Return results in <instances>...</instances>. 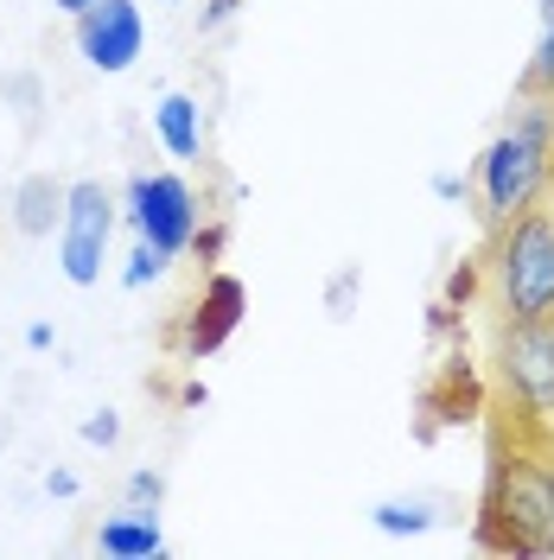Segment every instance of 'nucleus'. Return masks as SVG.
Segmentation results:
<instances>
[{"instance_id": "f257e3e1", "label": "nucleus", "mask_w": 554, "mask_h": 560, "mask_svg": "<svg viewBox=\"0 0 554 560\" xmlns=\"http://www.w3.org/2000/svg\"><path fill=\"white\" fill-rule=\"evenodd\" d=\"M554 178V103H522L510 135H497L478 160V191H485V217L504 223L529 210Z\"/></svg>"}, {"instance_id": "f03ea898", "label": "nucleus", "mask_w": 554, "mask_h": 560, "mask_svg": "<svg viewBox=\"0 0 554 560\" xmlns=\"http://www.w3.org/2000/svg\"><path fill=\"white\" fill-rule=\"evenodd\" d=\"M490 280H497V313L504 318H549L554 313V210L529 205L497 223Z\"/></svg>"}, {"instance_id": "7ed1b4c3", "label": "nucleus", "mask_w": 554, "mask_h": 560, "mask_svg": "<svg viewBox=\"0 0 554 560\" xmlns=\"http://www.w3.org/2000/svg\"><path fill=\"white\" fill-rule=\"evenodd\" d=\"M490 523L510 555H554V458L510 453L490 471Z\"/></svg>"}, {"instance_id": "20e7f679", "label": "nucleus", "mask_w": 554, "mask_h": 560, "mask_svg": "<svg viewBox=\"0 0 554 560\" xmlns=\"http://www.w3.org/2000/svg\"><path fill=\"white\" fill-rule=\"evenodd\" d=\"M497 370H504V388L522 408V420L554 427V313L549 318H504Z\"/></svg>"}, {"instance_id": "39448f33", "label": "nucleus", "mask_w": 554, "mask_h": 560, "mask_svg": "<svg viewBox=\"0 0 554 560\" xmlns=\"http://www.w3.org/2000/svg\"><path fill=\"white\" fill-rule=\"evenodd\" d=\"M128 217H135L140 243H153L166 261H178L198 243V191L178 173H140L128 185Z\"/></svg>"}, {"instance_id": "423d86ee", "label": "nucleus", "mask_w": 554, "mask_h": 560, "mask_svg": "<svg viewBox=\"0 0 554 560\" xmlns=\"http://www.w3.org/2000/svg\"><path fill=\"white\" fill-rule=\"evenodd\" d=\"M108 236H115V198H108V185L103 178H77L70 198H65V223H58L70 287H96L103 280Z\"/></svg>"}, {"instance_id": "0eeeda50", "label": "nucleus", "mask_w": 554, "mask_h": 560, "mask_svg": "<svg viewBox=\"0 0 554 560\" xmlns=\"http://www.w3.org/2000/svg\"><path fill=\"white\" fill-rule=\"evenodd\" d=\"M140 45H147V26H140L135 0H96V7L77 13V51H83L90 70L122 77L140 58Z\"/></svg>"}, {"instance_id": "6e6552de", "label": "nucleus", "mask_w": 554, "mask_h": 560, "mask_svg": "<svg viewBox=\"0 0 554 560\" xmlns=\"http://www.w3.org/2000/svg\"><path fill=\"white\" fill-rule=\"evenodd\" d=\"M236 318H243V280L217 275L205 287V300H198V318H192V357H205V350L223 345L236 331Z\"/></svg>"}, {"instance_id": "1a4fd4ad", "label": "nucleus", "mask_w": 554, "mask_h": 560, "mask_svg": "<svg viewBox=\"0 0 554 560\" xmlns=\"http://www.w3.org/2000/svg\"><path fill=\"white\" fill-rule=\"evenodd\" d=\"M96 555L108 560H153L166 555V535H160V523H153V510H122V516H108L103 528H96Z\"/></svg>"}, {"instance_id": "9d476101", "label": "nucleus", "mask_w": 554, "mask_h": 560, "mask_svg": "<svg viewBox=\"0 0 554 560\" xmlns=\"http://www.w3.org/2000/svg\"><path fill=\"white\" fill-rule=\"evenodd\" d=\"M65 198H70V185H58L51 173L20 178V191H13V230L20 236H51L65 223Z\"/></svg>"}, {"instance_id": "9b49d317", "label": "nucleus", "mask_w": 554, "mask_h": 560, "mask_svg": "<svg viewBox=\"0 0 554 560\" xmlns=\"http://www.w3.org/2000/svg\"><path fill=\"white\" fill-rule=\"evenodd\" d=\"M153 135H160V147H166L173 160H198V147H205V128H198V103L173 90L166 103L153 108Z\"/></svg>"}, {"instance_id": "f8f14e48", "label": "nucleus", "mask_w": 554, "mask_h": 560, "mask_svg": "<svg viewBox=\"0 0 554 560\" xmlns=\"http://www.w3.org/2000/svg\"><path fill=\"white\" fill-rule=\"evenodd\" d=\"M522 103H554V0H542V33H535V58L522 65Z\"/></svg>"}, {"instance_id": "ddd939ff", "label": "nucleus", "mask_w": 554, "mask_h": 560, "mask_svg": "<svg viewBox=\"0 0 554 560\" xmlns=\"http://www.w3.org/2000/svg\"><path fill=\"white\" fill-rule=\"evenodd\" d=\"M160 275H166V255H160L153 243H135V255H128V275H122V280L140 293L147 280H160Z\"/></svg>"}, {"instance_id": "4468645a", "label": "nucleus", "mask_w": 554, "mask_h": 560, "mask_svg": "<svg viewBox=\"0 0 554 560\" xmlns=\"http://www.w3.org/2000/svg\"><path fill=\"white\" fill-rule=\"evenodd\" d=\"M160 497H166V478H160V471H135V478H128V503H135V510H160Z\"/></svg>"}, {"instance_id": "2eb2a0df", "label": "nucleus", "mask_w": 554, "mask_h": 560, "mask_svg": "<svg viewBox=\"0 0 554 560\" xmlns=\"http://www.w3.org/2000/svg\"><path fill=\"white\" fill-rule=\"evenodd\" d=\"M0 90H7L13 103H20V115H26V121H33V108H38V77H33V70H13V77H7Z\"/></svg>"}, {"instance_id": "dca6fc26", "label": "nucleus", "mask_w": 554, "mask_h": 560, "mask_svg": "<svg viewBox=\"0 0 554 560\" xmlns=\"http://www.w3.org/2000/svg\"><path fill=\"white\" fill-rule=\"evenodd\" d=\"M377 523L382 528H427V510H420V503H382Z\"/></svg>"}, {"instance_id": "f3484780", "label": "nucleus", "mask_w": 554, "mask_h": 560, "mask_svg": "<svg viewBox=\"0 0 554 560\" xmlns=\"http://www.w3.org/2000/svg\"><path fill=\"white\" fill-rule=\"evenodd\" d=\"M115 433H122V420L108 415V408H103V415L83 420V440H90V446H115Z\"/></svg>"}, {"instance_id": "a211bd4d", "label": "nucleus", "mask_w": 554, "mask_h": 560, "mask_svg": "<svg viewBox=\"0 0 554 560\" xmlns=\"http://www.w3.org/2000/svg\"><path fill=\"white\" fill-rule=\"evenodd\" d=\"M83 7H96V0H58V13H70V20H77Z\"/></svg>"}, {"instance_id": "6ab92c4d", "label": "nucleus", "mask_w": 554, "mask_h": 560, "mask_svg": "<svg viewBox=\"0 0 554 560\" xmlns=\"http://www.w3.org/2000/svg\"><path fill=\"white\" fill-rule=\"evenodd\" d=\"M549 185H554V178H549ZM549 210H554V205H549Z\"/></svg>"}]
</instances>
